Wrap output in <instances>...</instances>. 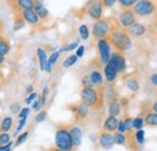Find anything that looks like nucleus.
I'll return each mask as SVG.
<instances>
[{"label": "nucleus", "mask_w": 157, "mask_h": 151, "mask_svg": "<svg viewBox=\"0 0 157 151\" xmlns=\"http://www.w3.org/2000/svg\"><path fill=\"white\" fill-rule=\"evenodd\" d=\"M97 48H98V64L99 65L106 64V62L111 56V45L109 40L106 38L98 39Z\"/></svg>", "instance_id": "obj_6"}, {"label": "nucleus", "mask_w": 157, "mask_h": 151, "mask_svg": "<svg viewBox=\"0 0 157 151\" xmlns=\"http://www.w3.org/2000/svg\"><path fill=\"white\" fill-rule=\"evenodd\" d=\"M78 46V41H74V42H71V44H69L68 46H65V47H63L62 50H60V52H64V51H67V52H69V51H73V50H75L76 47Z\"/></svg>", "instance_id": "obj_35"}, {"label": "nucleus", "mask_w": 157, "mask_h": 151, "mask_svg": "<svg viewBox=\"0 0 157 151\" xmlns=\"http://www.w3.org/2000/svg\"><path fill=\"white\" fill-rule=\"evenodd\" d=\"M10 50H11L10 42L7 40H5L4 38H0V55H2V56L9 55Z\"/></svg>", "instance_id": "obj_25"}, {"label": "nucleus", "mask_w": 157, "mask_h": 151, "mask_svg": "<svg viewBox=\"0 0 157 151\" xmlns=\"http://www.w3.org/2000/svg\"><path fill=\"white\" fill-rule=\"evenodd\" d=\"M103 10H104V6H103L101 0H91L88 1L87 7H86L88 16L96 21L103 17Z\"/></svg>", "instance_id": "obj_9"}, {"label": "nucleus", "mask_w": 157, "mask_h": 151, "mask_svg": "<svg viewBox=\"0 0 157 151\" xmlns=\"http://www.w3.org/2000/svg\"><path fill=\"white\" fill-rule=\"evenodd\" d=\"M59 56H60V51H56V52H53L50 56V58H47V64H46V70L45 72H47V73H51L52 72V67L57 63Z\"/></svg>", "instance_id": "obj_22"}, {"label": "nucleus", "mask_w": 157, "mask_h": 151, "mask_svg": "<svg viewBox=\"0 0 157 151\" xmlns=\"http://www.w3.org/2000/svg\"><path fill=\"white\" fill-rule=\"evenodd\" d=\"M42 106V103H41V98L40 97H36V99L34 100V103H33V110H39L40 108Z\"/></svg>", "instance_id": "obj_41"}, {"label": "nucleus", "mask_w": 157, "mask_h": 151, "mask_svg": "<svg viewBox=\"0 0 157 151\" xmlns=\"http://www.w3.org/2000/svg\"><path fill=\"white\" fill-rule=\"evenodd\" d=\"M143 126H144V117L138 116L136 118H133V121H132V127L133 128L140 130V128H143Z\"/></svg>", "instance_id": "obj_31"}, {"label": "nucleus", "mask_w": 157, "mask_h": 151, "mask_svg": "<svg viewBox=\"0 0 157 151\" xmlns=\"http://www.w3.org/2000/svg\"><path fill=\"white\" fill-rule=\"evenodd\" d=\"M124 85L132 92L139 91V79L137 76H134V74H131V75H128L124 79Z\"/></svg>", "instance_id": "obj_17"}, {"label": "nucleus", "mask_w": 157, "mask_h": 151, "mask_svg": "<svg viewBox=\"0 0 157 151\" xmlns=\"http://www.w3.org/2000/svg\"><path fill=\"white\" fill-rule=\"evenodd\" d=\"M117 125H118L117 116H111V115H109V116L105 118V121H104L103 130H104V131H108V132L114 133L117 130Z\"/></svg>", "instance_id": "obj_16"}, {"label": "nucleus", "mask_w": 157, "mask_h": 151, "mask_svg": "<svg viewBox=\"0 0 157 151\" xmlns=\"http://www.w3.org/2000/svg\"><path fill=\"white\" fill-rule=\"evenodd\" d=\"M46 116H47V113L45 111V110H42V111H40L38 115H36V117H35V122L36 123H40V122H42V121H45V118H46Z\"/></svg>", "instance_id": "obj_38"}, {"label": "nucleus", "mask_w": 157, "mask_h": 151, "mask_svg": "<svg viewBox=\"0 0 157 151\" xmlns=\"http://www.w3.org/2000/svg\"><path fill=\"white\" fill-rule=\"evenodd\" d=\"M4 62H5V56L0 55V65H2V64H4Z\"/></svg>", "instance_id": "obj_52"}, {"label": "nucleus", "mask_w": 157, "mask_h": 151, "mask_svg": "<svg viewBox=\"0 0 157 151\" xmlns=\"http://www.w3.org/2000/svg\"><path fill=\"white\" fill-rule=\"evenodd\" d=\"M114 135V143L117 144V145H126V134L124 133H121L118 131H115L113 133Z\"/></svg>", "instance_id": "obj_27"}, {"label": "nucleus", "mask_w": 157, "mask_h": 151, "mask_svg": "<svg viewBox=\"0 0 157 151\" xmlns=\"http://www.w3.org/2000/svg\"><path fill=\"white\" fill-rule=\"evenodd\" d=\"M12 127V117L7 116L5 117L2 121H1V125H0V131L1 132H9Z\"/></svg>", "instance_id": "obj_26"}, {"label": "nucleus", "mask_w": 157, "mask_h": 151, "mask_svg": "<svg viewBox=\"0 0 157 151\" xmlns=\"http://www.w3.org/2000/svg\"><path fill=\"white\" fill-rule=\"evenodd\" d=\"M132 9L137 17H149L156 12V4L154 0H138Z\"/></svg>", "instance_id": "obj_4"}, {"label": "nucleus", "mask_w": 157, "mask_h": 151, "mask_svg": "<svg viewBox=\"0 0 157 151\" xmlns=\"http://www.w3.org/2000/svg\"><path fill=\"white\" fill-rule=\"evenodd\" d=\"M90 79L93 86H98V85H103V75L99 70H93L90 74Z\"/></svg>", "instance_id": "obj_24"}, {"label": "nucleus", "mask_w": 157, "mask_h": 151, "mask_svg": "<svg viewBox=\"0 0 157 151\" xmlns=\"http://www.w3.org/2000/svg\"><path fill=\"white\" fill-rule=\"evenodd\" d=\"M36 97H38V95L35 93V92H32V93H29V95L27 97V99H25V103L29 105V104H32L35 99H36Z\"/></svg>", "instance_id": "obj_43"}, {"label": "nucleus", "mask_w": 157, "mask_h": 151, "mask_svg": "<svg viewBox=\"0 0 157 151\" xmlns=\"http://www.w3.org/2000/svg\"><path fill=\"white\" fill-rule=\"evenodd\" d=\"M121 104L118 100H114L111 103H109V108H108V114L111 115V116H118L121 114Z\"/></svg>", "instance_id": "obj_21"}, {"label": "nucleus", "mask_w": 157, "mask_h": 151, "mask_svg": "<svg viewBox=\"0 0 157 151\" xmlns=\"http://www.w3.org/2000/svg\"><path fill=\"white\" fill-rule=\"evenodd\" d=\"M69 126L70 125H58L56 127L55 143H56V148L60 151H70L74 149Z\"/></svg>", "instance_id": "obj_3"}, {"label": "nucleus", "mask_w": 157, "mask_h": 151, "mask_svg": "<svg viewBox=\"0 0 157 151\" xmlns=\"http://www.w3.org/2000/svg\"><path fill=\"white\" fill-rule=\"evenodd\" d=\"M151 110L152 111H155V113H157V100L152 104V106H151Z\"/></svg>", "instance_id": "obj_51"}, {"label": "nucleus", "mask_w": 157, "mask_h": 151, "mask_svg": "<svg viewBox=\"0 0 157 151\" xmlns=\"http://www.w3.org/2000/svg\"><path fill=\"white\" fill-rule=\"evenodd\" d=\"M36 55H38V59H39L40 70L45 72L46 70V64H47V55H46L45 50H42L41 47H39L36 50Z\"/></svg>", "instance_id": "obj_18"}, {"label": "nucleus", "mask_w": 157, "mask_h": 151, "mask_svg": "<svg viewBox=\"0 0 157 151\" xmlns=\"http://www.w3.org/2000/svg\"><path fill=\"white\" fill-rule=\"evenodd\" d=\"M113 21H114L113 18H103V17L100 19H97L92 28V35L94 37V39L98 40V39L105 38L110 32Z\"/></svg>", "instance_id": "obj_5"}, {"label": "nucleus", "mask_w": 157, "mask_h": 151, "mask_svg": "<svg viewBox=\"0 0 157 151\" xmlns=\"http://www.w3.org/2000/svg\"><path fill=\"white\" fill-rule=\"evenodd\" d=\"M108 62H109L110 64H113V65L116 68L118 74H120V73H124L127 64H126V57L123 55V52H120V51H116V50H115L114 52H111V56H110Z\"/></svg>", "instance_id": "obj_10"}, {"label": "nucleus", "mask_w": 157, "mask_h": 151, "mask_svg": "<svg viewBox=\"0 0 157 151\" xmlns=\"http://www.w3.org/2000/svg\"><path fill=\"white\" fill-rule=\"evenodd\" d=\"M69 131H70L71 140H73V146L74 149H76L82 143V131L78 126H69Z\"/></svg>", "instance_id": "obj_15"}, {"label": "nucleus", "mask_w": 157, "mask_h": 151, "mask_svg": "<svg viewBox=\"0 0 157 151\" xmlns=\"http://www.w3.org/2000/svg\"><path fill=\"white\" fill-rule=\"evenodd\" d=\"M21 14H22V16H23L24 21H25L27 23L32 24V25H38V24L40 23L39 16H38V14H36L33 9L23 10V11H21Z\"/></svg>", "instance_id": "obj_13"}, {"label": "nucleus", "mask_w": 157, "mask_h": 151, "mask_svg": "<svg viewBox=\"0 0 157 151\" xmlns=\"http://www.w3.org/2000/svg\"><path fill=\"white\" fill-rule=\"evenodd\" d=\"M10 141V135L7 134V132H2V134H0V145L7 144Z\"/></svg>", "instance_id": "obj_36"}, {"label": "nucleus", "mask_w": 157, "mask_h": 151, "mask_svg": "<svg viewBox=\"0 0 157 151\" xmlns=\"http://www.w3.org/2000/svg\"><path fill=\"white\" fill-rule=\"evenodd\" d=\"M150 82H151L152 86H157V73L150 76Z\"/></svg>", "instance_id": "obj_49"}, {"label": "nucleus", "mask_w": 157, "mask_h": 151, "mask_svg": "<svg viewBox=\"0 0 157 151\" xmlns=\"http://www.w3.org/2000/svg\"><path fill=\"white\" fill-rule=\"evenodd\" d=\"M121 7L123 9H128V7H133V5L137 2L138 0H117Z\"/></svg>", "instance_id": "obj_33"}, {"label": "nucleus", "mask_w": 157, "mask_h": 151, "mask_svg": "<svg viewBox=\"0 0 157 151\" xmlns=\"http://www.w3.org/2000/svg\"><path fill=\"white\" fill-rule=\"evenodd\" d=\"M30 113V109L29 108H24V109H21L20 113H18V117H28V115Z\"/></svg>", "instance_id": "obj_45"}, {"label": "nucleus", "mask_w": 157, "mask_h": 151, "mask_svg": "<svg viewBox=\"0 0 157 151\" xmlns=\"http://www.w3.org/2000/svg\"><path fill=\"white\" fill-rule=\"evenodd\" d=\"M10 110H11L13 114H18V113H20V110H21L20 103H13V104L10 106Z\"/></svg>", "instance_id": "obj_46"}, {"label": "nucleus", "mask_w": 157, "mask_h": 151, "mask_svg": "<svg viewBox=\"0 0 157 151\" xmlns=\"http://www.w3.org/2000/svg\"><path fill=\"white\" fill-rule=\"evenodd\" d=\"M99 144L101 148L104 149H111L114 146V135L111 132H108V131H101L99 134Z\"/></svg>", "instance_id": "obj_11"}, {"label": "nucleus", "mask_w": 157, "mask_h": 151, "mask_svg": "<svg viewBox=\"0 0 157 151\" xmlns=\"http://www.w3.org/2000/svg\"><path fill=\"white\" fill-rule=\"evenodd\" d=\"M144 125L151 126V127H157V113L151 110L150 113L146 114L144 117Z\"/></svg>", "instance_id": "obj_19"}, {"label": "nucleus", "mask_w": 157, "mask_h": 151, "mask_svg": "<svg viewBox=\"0 0 157 151\" xmlns=\"http://www.w3.org/2000/svg\"><path fill=\"white\" fill-rule=\"evenodd\" d=\"M27 138H28V132L22 133L21 135H18V138H17V140H16V143H15V146H20V145H22V144L27 140Z\"/></svg>", "instance_id": "obj_34"}, {"label": "nucleus", "mask_w": 157, "mask_h": 151, "mask_svg": "<svg viewBox=\"0 0 157 151\" xmlns=\"http://www.w3.org/2000/svg\"><path fill=\"white\" fill-rule=\"evenodd\" d=\"M33 90H34V88H33V86H32V85H29V86L25 88V92L29 95V93H32V92H33Z\"/></svg>", "instance_id": "obj_50"}, {"label": "nucleus", "mask_w": 157, "mask_h": 151, "mask_svg": "<svg viewBox=\"0 0 157 151\" xmlns=\"http://www.w3.org/2000/svg\"><path fill=\"white\" fill-rule=\"evenodd\" d=\"M127 33L131 38H140L143 35H145L146 33V28L141 24V23H138L136 22L133 25H131L129 28H127Z\"/></svg>", "instance_id": "obj_14"}, {"label": "nucleus", "mask_w": 157, "mask_h": 151, "mask_svg": "<svg viewBox=\"0 0 157 151\" xmlns=\"http://www.w3.org/2000/svg\"><path fill=\"white\" fill-rule=\"evenodd\" d=\"M134 135H136V140H137L138 144L139 145H143L144 141H145V132H144V130L143 128L137 130V132L134 133Z\"/></svg>", "instance_id": "obj_30"}, {"label": "nucleus", "mask_w": 157, "mask_h": 151, "mask_svg": "<svg viewBox=\"0 0 157 151\" xmlns=\"http://www.w3.org/2000/svg\"><path fill=\"white\" fill-rule=\"evenodd\" d=\"M11 148H12V143H11V141H9L7 144L0 145V151H9V150H11Z\"/></svg>", "instance_id": "obj_48"}, {"label": "nucleus", "mask_w": 157, "mask_h": 151, "mask_svg": "<svg viewBox=\"0 0 157 151\" xmlns=\"http://www.w3.org/2000/svg\"><path fill=\"white\" fill-rule=\"evenodd\" d=\"M118 132L121 133H126V126H124V122H123V118L122 120H118V125H117V130Z\"/></svg>", "instance_id": "obj_44"}, {"label": "nucleus", "mask_w": 157, "mask_h": 151, "mask_svg": "<svg viewBox=\"0 0 157 151\" xmlns=\"http://www.w3.org/2000/svg\"><path fill=\"white\" fill-rule=\"evenodd\" d=\"M81 83H82V87H85V86H93V85H92V82H91L90 75L83 76V77H82V80H81Z\"/></svg>", "instance_id": "obj_42"}, {"label": "nucleus", "mask_w": 157, "mask_h": 151, "mask_svg": "<svg viewBox=\"0 0 157 151\" xmlns=\"http://www.w3.org/2000/svg\"><path fill=\"white\" fill-rule=\"evenodd\" d=\"M25 123H27V117H21L20 122H18V126H17V130H16V133H15V135H17V133H20L22 130H23V127L25 126Z\"/></svg>", "instance_id": "obj_37"}, {"label": "nucleus", "mask_w": 157, "mask_h": 151, "mask_svg": "<svg viewBox=\"0 0 157 151\" xmlns=\"http://www.w3.org/2000/svg\"><path fill=\"white\" fill-rule=\"evenodd\" d=\"M101 2H103L104 9H110L117 2V0H101Z\"/></svg>", "instance_id": "obj_40"}, {"label": "nucleus", "mask_w": 157, "mask_h": 151, "mask_svg": "<svg viewBox=\"0 0 157 151\" xmlns=\"http://www.w3.org/2000/svg\"><path fill=\"white\" fill-rule=\"evenodd\" d=\"M25 25V21L23 18L21 12H15V18H13V29L16 32H18L21 29H23Z\"/></svg>", "instance_id": "obj_20"}, {"label": "nucleus", "mask_w": 157, "mask_h": 151, "mask_svg": "<svg viewBox=\"0 0 157 151\" xmlns=\"http://www.w3.org/2000/svg\"><path fill=\"white\" fill-rule=\"evenodd\" d=\"M105 38L109 40L114 50L120 52H126L132 47V38L128 35L127 29L122 28L115 19L113 21L110 32Z\"/></svg>", "instance_id": "obj_1"}, {"label": "nucleus", "mask_w": 157, "mask_h": 151, "mask_svg": "<svg viewBox=\"0 0 157 151\" xmlns=\"http://www.w3.org/2000/svg\"><path fill=\"white\" fill-rule=\"evenodd\" d=\"M104 97L109 103L114 100H118V93L115 88H104Z\"/></svg>", "instance_id": "obj_23"}, {"label": "nucleus", "mask_w": 157, "mask_h": 151, "mask_svg": "<svg viewBox=\"0 0 157 151\" xmlns=\"http://www.w3.org/2000/svg\"><path fill=\"white\" fill-rule=\"evenodd\" d=\"M132 121H133V118L129 117V116H126V117L123 118V122H124V126H126V131L133 128V127H132Z\"/></svg>", "instance_id": "obj_39"}, {"label": "nucleus", "mask_w": 157, "mask_h": 151, "mask_svg": "<svg viewBox=\"0 0 157 151\" xmlns=\"http://www.w3.org/2000/svg\"><path fill=\"white\" fill-rule=\"evenodd\" d=\"M78 59V57L76 56V55L69 56L64 62H63V68H70V67H73L74 64H76Z\"/></svg>", "instance_id": "obj_28"}, {"label": "nucleus", "mask_w": 157, "mask_h": 151, "mask_svg": "<svg viewBox=\"0 0 157 151\" xmlns=\"http://www.w3.org/2000/svg\"><path fill=\"white\" fill-rule=\"evenodd\" d=\"M67 108L74 114V121L76 123L83 121L90 114V108L87 105H85L83 103H81V102L78 104H69Z\"/></svg>", "instance_id": "obj_8"}, {"label": "nucleus", "mask_w": 157, "mask_h": 151, "mask_svg": "<svg viewBox=\"0 0 157 151\" xmlns=\"http://www.w3.org/2000/svg\"><path fill=\"white\" fill-rule=\"evenodd\" d=\"M78 33H80V37L82 40H87L90 38V30H88V27L86 24H81L80 28H78Z\"/></svg>", "instance_id": "obj_29"}, {"label": "nucleus", "mask_w": 157, "mask_h": 151, "mask_svg": "<svg viewBox=\"0 0 157 151\" xmlns=\"http://www.w3.org/2000/svg\"><path fill=\"white\" fill-rule=\"evenodd\" d=\"M104 86L98 85V86H85L81 90L80 93V99L81 103L87 105L90 109L99 110L104 105Z\"/></svg>", "instance_id": "obj_2"}, {"label": "nucleus", "mask_w": 157, "mask_h": 151, "mask_svg": "<svg viewBox=\"0 0 157 151\" xmlns=\"http://www.w3.org/2000/svg\"><path fill=\"white\" fill-rule=\"evenodd\" d=\"M103 73H104V76H105V80L109 83H113L118 75V72L116 70V68L113 64H110L109 62H106V64H104Z\"/></svg>", "instance_id": "obj_12"}, {"label": "nucleus", "mask_w": 157, "mask_h": 151, "mask_svg": "<svg viewBox=\"0 0 157 151\" xmlns=\"http://www.w3.org/2000/svg\"><path fill=\"white\" fill-rule=\"evenodd\" d=\"M36 14H38L39 18L42 19V21H47V19H48V17H50V12H48V10H47L45 6H44L42 9H40Z\"/></svg>", "instance_id": "obj_32"}, {"label": "nucleus", "mask_w": 157, "mask_h": 151, "mask_svg": "<svg viewBox=\"0 0 157 151\" xmlns=\"http://www.w3.org/2000/svg\"><path fill=\"white\" fill-rule=\"evenodd\" d=\"M136 22H138L137 15L134 14L133 9L132 7H128V9H124L117 18V23L124 29L129 28L131 25H133Z\"/></svg>", "instance_id": "obj_7"}, {"label": "nucleus", "mask_w": 157, "mask_h": 151, "mask_svg": "<svg viewBox=\"0 0 157 151\" xmlns=\"http://www.w3.org/2000/svg\"><path fill=\"white\" fill-rule=\"evenodd\" d=\"M83 53H85V46L83 45H78V51H76V56L80 58V57H82L83 56Z\"/></svg>", "instance_id": "obj_47"}]
</instances>
